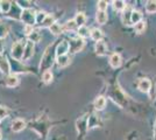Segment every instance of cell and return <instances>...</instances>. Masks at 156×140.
I'll return each instance as SVG.
<instances>
[{"instance_id": "8d00e7d4", "label": "cell", "mask_w": 156, "mask_h": 140, "mask_svg": "<svg viewBox=\"0 0 156 140\" xmlns=\"http://www.w3.org/2000/svg\"><path fill=\"white\" fill-rule=\"evenodd\" d=\"M0 119H1V118H0Z\"/></svg>"}, {"instance_id": "836d02e7", "label": "cell", "mask_w": 156, "mask_h": 140, "mask_svg": "<svg viewBox=\"0 0 156 140\" xmlns=\"http://www.w3.org/2000/svg\"><path fill=\"white\" fill-rule=\"evenodd\" d=\"M2 52H4V40L0 39V55L2 54Z\"/></svg>"}, {"instance_id": "8fae6325", "label": "cell", "mask_w": 156, "mask_h": 140, "mask_svg": "<svg viewBox=\"0 0 156 140\" xmlns=\"http://www.w3.org/2000/svg\"><path fill=\"white\" fill-rule=\"evenodd\" d=\"M106 50H107L106 45H105L103 41H98L97 43H96V53H97L99 56H103V55L106 54Z\"/></svg>"}, {"instance_id": "3957f363", "label": "cell", "mask_w": 156, "mask_h": 140, "mask_svg": "<svg viewBox=\"0 0 156 140\" xmlns=\"http://www.w3.org/2000/svg\"><path fill=\"white\" fill-rule=\"evenodd\" d=\"M35 16H36V14H34L32 9H25L21 15V19L27 26H33V23L35 22Z\"/></svg>"}, {"instance_id": "ac0fdd59", "label": "cell", "mask_w": 156, "mask_h": 140, "mask_svg": "<svg viewBox=\"0 0 156 140\" xmlns=\"http://www.w3.org/2000/svg\"><path fill=\"white\" fill-rule=\"evenodd\" d=\"M75 21H76L77 26L83 27L85 23V21H86V16L84 15V13H78L77 15H76V18H75Z\"/></svg>"}, {"instance_id": "44dd1931", "label": "cell", "mask_w": 156, "mask_h": 140, "mask_svg": "<svg viewBox=\"0 0 156 140\" xmlns=\"http://www.w3.org/2000/svg\"><path fill=\"white\" fill-rule=\"evenodd\" d=\"M113 7L117 11H122V9L126 8V2L122 1V0H115V1H113Z\"/></svg>"}, {"instance_id": "ba28073f", "label": "cell", "mask_w": 156, "mask_h": 140, "mask_svg": "<svg viewBox=\"0 0 156 140\" xmlns=\"http://www.w3.org/2000/svg\"><path fill=\"white\" fill-rule=\"evenodd\" d=\"M139 89L142 91V92H148L150 90V87H151V82H150L148 78H143L139 82Z\"/></svg>"}, {"instance_id": "e575fe53", "label": "cell", "mask_w": 156, "mask_h": 140, "mask_svg": "<svg viewBox=\"0 0 156 140\" xmlns=\"http://www.w3.org/2000/svg\"><path fill=\"white\" fill-rule=\"evenodd\" d=\"M0 139H1V132H0Z\"/></svg>"}, {"instance_id": "5b68a950", "label": "cell", "mask_w": 156, "mask_h": 140, "mask_svg": "<svg viewBox=\"0 0 156 140\" xmlns=\"http://www.w3.org/2000/svg\"><path fill=\"white\" fill-rule=\"evenodd\" d=\"M69 50H70V48H69V42L62 41L58 46H57V48H56V56L59 57V56L66 55V53H68Z\"/></svg>"}, {"instance_id": "7c38bea8", "label": "cell", "mask_w": 156, "mask_h": 140, "mask_svg": "<svg viewBox=\"0 0 156 140\" xmlns=\"http://www.w3.org/2000/svg\"><path fill=\"white\" fill-rule=\"evenodd\" d=\"M70 61L71 60H70V57H69L68 55H63V56L57 57V64H58V67L64 68L70 64Z\"/></svg>"}, {"instance_id": "83f0119b", "label": "cell", "mask_w": 156, "mask_h": 140, "mask_svg": "<svg viewBox=\"0 0 156 140\" xmlns=\"http://www.w3.org/2000/svg\"><path fill=\"white\" fill-rule=\"evenodd\" d=\"M107 6H108L107 1H104V0H101V1H98V9H99V11L106 12V9H107Z\"/></svg>"}, {"instance_id": "d590c367", "label": "cell", "mask_w": 156, "mask_h": 140, "mask_svg": "<svg viewBox=\"0 0 156 140\" xmlns=\"http://www.w3.org/2000/svg\"><path fill=\"white\" fill-rule=\"evenodd\" d=\"M155 130H156V127H155Z\"/></svg>"}, {"instance_id": "603a6c76", "label": "cell", "mask_w": 156, "mask_h": 140, "mask_svg": "<svg viewBox=\"0 0 156 140\" xmlns=\"http://www.w3.org/2000/svg\"><path fill=\"white\" fill-rule=\"evenodd\" d=\"M90 33H91V32H89V28H86L85 26L79 27V29H78V35H79L80 38H86V36H89Z\"/></svg>"}, {"instance_id": "30bf717a", "label": "cell", "mask_w": 156, "mask_h": 140, "mask_svg": "<svg viewBox=\"0 0 156 140\" xmlns=\"http://www.w3.org/2000/svg\"><path fill=\"white\" fill-rule=\"evenodd\" d=\"M110 64L112 68H119L121 66V56L119 54H113L110 57Z\"/></svg>"}, {"instance_id": "277c9868", "label": "cell", "mask_w": 156, "mask_h": 140, "mask_svg": "<svg viewBox=\"0 0 156 140\" xmlns=\"http://www.w3.org/2000/svg\"><path fill=\"white\" fill-rule=\"evenodd\" d=\"M83 46H84V41H83V39H79V38L73 39L69 42V48H70L71 53H78L83 48Z\"/></svg>"}, {"instance_id": "d6986e66", "label": "cell", "mask_w": 156, "mask_h": 140, "mask_svg": "<svg viewBox=\"0 0 156 140\" xmlns=\"http://www.w3.org/2000/svg\"><path fill=\"white\" fill-rule=\"evenodd\" d=\"M146 11H147L148 13H155L156 1H147V4H146Z\"/></svg>"}, {"instance_id": "9c48e42d", "label": "cell", "mask_w": 156, "mask_h": 140, "mask_svg": "<svg viewBox=\"0 0 156 140\" xmlns=\"http://www.w3.org/2000/svg\"><path fill=\"white\" fill-rule=\"evenodd\" d=\"M25 127H26V123H25V120L22 119H15L13 121V124H12V130L14 132H20Z\"/></svg>"}, {"instance_id": "8992f818", "label": "cell", "mask_w": 156, "mask_h": 140, "mask_svg": "<svg viewBox=\"0 0 156 140\" xmlns=\"http://www.w3.org/2000/svg\"><path fill=\"white\" fill-rule=\"evenodd\" d=\"M33 54H34V42L27 41L26 46H25V52H23V60L30 59Z\"/></svg>"}, {"instance_id": "d6a6232c", "label": "cell", "mask_w": 156, "mask_h": 140, "mask_svg": "<svg viewBox=\"0 0 156 140\" xmlns=\"http://www.w3.org/2000/svg\"><path fill=\"white\" fill-rule=\"evenodd\" d=\"M6 114H7L6 110H4L2 107H0V118H2V117H5Z\"/></svg>"}, {"instance_id": "4fadbf2b", "label": "cell", "mask_w": 156, "mask_h": 140, "mask_svg": "<svg viewBox=\"0 0 156 140\" xmlns=\"http://www.w3.org/2000/svg\"><path fill=\"white\" fill-rule=\"evenodd\" d=\"M106 105V98L103 97V96H100V97H98L97 99L94 100V107H96V110L98 111H100V110H103Z\"/></svg>"}, {"instance_id": "f1b7e54d", "label": "cell", "mask_w": 156, "mask_h": 140, "mask_svg": "<svg viewBox=\"0 0 156 140\" xmlns=\"http://www.w3.org/2000/svg\"><path fill=\"white\" fill-rule=\"evenodd\" d=\"M76 27H77V23H76L75 20H70L65 23V29H68V31H72V29H75Z\"/></svg>"}, {"instance_id": "52a82bcc", "label": "cell", "mask_w": 156, "mask_h": 140, "mask_svg": "<svg viewBox=\"0 0 156 140\" xmlns=\"http://www.w3.org/2000/svg\"><path fill=\"white\" fill-rule=\"evenodd\" d=\"M0 71L2 74H8L11 71V67H9V63L5 56L0 55Z\"/></svg>"}, {"instance_id": "5bb4252c", "label": "cell", "mask_w": 156, "mask_h": 140, "mask_svg": "<svg viewBox=\"0 0 156 140\" xmlns=\"http://www.w3.org/2000/svg\"><path fill=\"white\" fill-rule=\"evenodd\" d=\"M141 19H142V14L140 13L139 11H133L132 12V15H130V22L132 23H139L141 22Z\"/></svg>"}, {"instance_id": "9a60e30c", "label": "cell", "mask_w": 156, "mask_h": 140, "mask_svg": "<svg viewBox=\"0 0 156 140\" xmlns=\"http://www.w3.org/2000/svg\"><path fill=\"white\" fill-rule=\"evenodd\" d=\"M18 83H19V80H18V77L14 76V75H9V76L6 78L7 87L13 88V87H15V85H18Z\"/></svg>"}, {"instance_id": "cb8c5ba5", "label": "cell", "mask_w": 156, "mask_h": 140, "mask_svg": "<svg viewBox=\"0 0 156 140\" xmlns=\"http://www.w3.org/2000/svg\"><path fill=\"white\" fill-rule=\"evenodd\" d=\"M9 8H11V2L9 1H1L0 2V9H1V12L7 13L9 11Z\"/></svg>"}, {"instance_id": "1f68e13d", "label": "cell", "mask_w": 156, "mask_h": 140, "mask_svg": "<svg viewBox=\"0 0 156 140\" xmlns=\"http://www.w3.org/2000/svg\"><path fill=\"white\" fill-rule=\"evenodd\" d=\"M33 32H34V31H33V26H26L25 27V33H26L27 35H30Z\"/></svg>"}, {"instance_id": "6da1fadb", "label": "cell", "mask_w": 156, "mask_h": 140, "mask_svg": "<svg viewBox=\"0 0 156 140\" xmlns=\"http://www.w3.org/2000/svg\"><path fill=\"white\" fill-rule=\"evenodd\" d=\"M25 43L23 41H18L15 42L12 47V56L16 60H22L23 59V52H25Z\"/></svg>"}, {"instance_id": "e0dca14e", "label": "cell", "mask_w": 156, "mask_h": 140, "mask_svg": "<svg viewBox=\"0 0 156 140\" xmlns=\"http://www.w3.org/2000/svg\"><path fill=\"white\" fill-rule=\"evenodd\" d=\"M90 35H91L92 39H93L94 41H97V42L101 40V38H103V33H101V31H100V29H98V28L92 29Z\"/></svg>"}, {"instance_id": "7a4b0ae2", "label": "cell", "mask_w": 156, "mask_h": 140, "mask_svg": "<svg viewBox=\"0 0 156 140\" xmlns=\"http://www.w3.org/2000/svg\"><path fill=\"white\" fill-rule=\"evenodd\" d=\"M51 64H52V56L51 54H50V50L48 49L46 52V54L43 55V57H42V62L40 64V68H41V70L43 69L44 71H47V70H49V68L51 67Z\"/></svg>"}, {"instance_id": "4316f807", "label": "cell", "mask_w": 156, "mask_h": 140, "mask_svg": "<svg viewBox=\"0 0 156 140\" xmlns=\"http://www.w3.org/2000/svg\"><path fill=\"white\" fill-rule=\"evenodd\" d=\"M29 36V41H32V42H37L40 40V38H41V35L37 31H34L30 35H28Z\"/></svg>"}, {"instance_id": "7402d4cb", "label": "cell", "mask_w": 156, "mask_h": 140, "mask_svg": "<svg viewBox=\"0 0 156 140\" xmlns=\"http://www.w3.org/2000/svg\"><path fill=\"white\" fill-rule=\"evenodd\" d=\"M42 80H43V82L44 83H50L52 81V74L50 70H47V71H44L43 73V75H42Z\"/></svg>"}, {"instance_id": "4dcf8cb0", "label": "cell", "mask_w": 156, "mask_h": 140, "mask_svg": "<svg viewBox=\"0 0 156 140\" xmlns=\"http://www.w3.org/2000/svg\"><path fill=\"white\" fill-rule=\"evenodd\" d=\"M18 4H20V6L26 8V9H29V1H18Z\"/></svg>"}, {"instance_id": "484cf974", "label": "cell", "mask_w": 156, "mask_h": 140, "mask_svg": "<svg viewBox=\"0 0 156 140\" xmlns=\"http://www.w3.org/2000/svg\"><path fill=\"white\" fill-rule=\"evenodd\" d=\"M47 18V14L44 12H39V13H36V16H35V21L37 22V23H43V21L46 20Z\"/></svg>"}, {"instance_id": "f546056e", "label": "cell", "mask_w": 156, "mask_h": 140, "mask_svg": "<svg viewBox=\"0 0 156 140\" xmlns=\"http://www.w3.org/2000/svg\"><path fill=\"white\" fill-rule=\"evenodd\" d=\"M144 28H146V22H143V21H141V22H139V23L135 25L136 33H142L143 31H144Z\"/></svg>"}, {"instance_id": "ffe728a7", "label": "cell", "mask_w": 156, "mask_h": 140, "mask_svg": "<svg viewBox=\"0 0 156 140\" xmlns=\"http://www.w3.org/2000/svg\"><path fill=\"white\" fill-rule=\"evenodd\" d=\"M49 29H50V32H51L52 34H55V35H59V34L63 32V28H62V26L58 25V23H54Z\"/></svg>"}, {"instance_id": "2e32d148", "label": "cell", "mask_w": 156, "mask_h": 140, "mask_svg": "<svg viewBox=\"0 0 156 140\" xmlns=\"http://www.w3.org/2000/svg\"><path fill=\"white\" fill-rule=\"evenodd\" d=\"M96 19H97L98 23L104 25L105 22L107 21V13H106V12H103V11H98L97 15H96Z\"/></svg>"}, {"instance_id": "d4e9b609", "label": "cell", "mask_w": 156, "mask_h": 140, "mask_svg": "<svg viewBox=\"0 0 156 140\" xmlns=\"http://www.w3.org/2000/svg\"><path fill=\"white\" fill-rule=\"evenodd\" d=\"M54 23H55V22H54V16H52V15H47L46 20L43 21L42 26H43V27H49V28H50Z\"/></svg>"}]
</instances>
